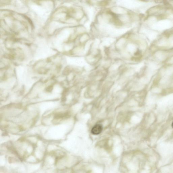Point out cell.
Segmentation results:
<instances>
[{
	"instance_id": "obj_1",
	"label": "cell",
	"mask_w": 173,
	"mask_h": 173,
	"mask_svg": "<svg viewBox=\"0 0 173 173\" xmlns=\"http://www.w3.org/2000/svg\"><path fill=\"white\" fill-rule=\"evenodd\" d=\"M103 130V127L100 124H97L95 125L91 130V133L94 135L99 134Z\"/></svg>"
},
{
	"instance_id": "obj_2",
	"label": "cell",
	"mask_w": 173,
	"mask_h": 173,
	"mask_svg": "<svg viewBox=\"0 0 173 173\" xmlns=\"http://www.w3.org/2000/svg\"><path fill=\"white\" fill-rule=\"evenodd\" d=\"M172 128H173V122L172 123Z\"/></svg>"
}]
</instances>
